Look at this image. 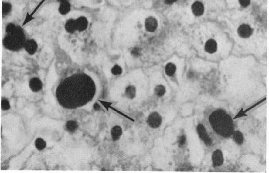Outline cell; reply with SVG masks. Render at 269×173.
Listing matches in <instances>:
<instances>
[{
  "mask_svg": "<svg viewBox=\"0 0 269 173\" xmlns=\"http://www.w3.org/2000/svg\"><path fill=\"white\" fill-rule=\"evenodd\" d=\"M96 92L93 80L84 73L69 76L60 83L56 90L59 104L67 109L82 107L92 100Z\"/></svg>",
  "mask_w": 269,
  "mask_h": 173,
  "instance_id": "6da1fadb",
  "label": "cell"
},
{
  "mask_svg": "<svg viewBox=\"0 0 269 173\" xmlns=\"http://www.w3.org/2000/svg\"><path fill=\"white\" fill-rule=\"evenodd\" d=\"M213 130L219 135L228 138L234 133V126L231 117L223 110L214 111L209 116Z\"/></svg>",
  "mask_w": 269,
  "mask_h": 173,
  "instance_id": "7a4b0ae2",
  "label": "cell"
},
{
  "mask_svg": "<svg viewBox=\"0 0 269 173\" xmlns=\"http://www.w3.org/2000/svg\"><path fill=\"white\" fill-rule=\"evenodd\" d=\"M26 43L25 35L20 27L17 26L14 31L7 34L3 40L4 47L12 51H17L24 47Z\"/></svg>",
  "mask_w": 269,
  "mask_h": 173,
  "instance_id": "3957f363",
  "label": "cell"
},
{
  "mask_svg": "<svg viewBox=\"0 0 269 173\" xmlns=\"http://www.w3.org/2000/svg\"><path fill=\"white\" fill-rule=\"evenodd\" d=\"M162 121V117L160 114L157 112H153L148 117L147 122L148 125L151 128H157L161 126Z\"/></svg>",
  "mask_w": 269,
  "mask_h": 173,
  "instance_id": "277c9868",
  "label": "cell"
},
{
  "mask_svg": "<svg viewBox=\"0 0 269 173\" xmlns=\"http://www.w3.org/2000/svg\"><path fill=\"white\" fill-rule=\"evenodd\" d=\"M197 129L199 137L203 141L204 143L208 146H210L212 145V140L206 132V129L204 128L203 125L199 123L198 125Z\"/></svg>",
  "mask_w": 269,
  "mask_h": 173,
  "instance_id": "5b68a950",
  "label": "cell"
},
{
  "mask_svg": "<svg viewBox=\"0 0 269 173\" xmlns=\"http://www.w3.org/2000/svg\"><path fill=\"white\" fill-rule=\"evenodd\" d=\"M238 33L241 38H249L253 34V29L250 25L243 24L238 28Z\"/></svg>",
  "mask_w": 269,
  "mask_h": 173,
  "instance_id": "8992f818",
  "label": "cell"
},
{
  "mask_svg": "<svg viewBox=\"0 0 269 173\" xmlns=\"http://www.w3.org/2000/svg\"><path fill=\"white\" fill-rule=\"evenodd\" d=\"M29 86L32 91L38 92L42 89L43 84L40 79L38 78H33L29 81Z\"/></svg>",
  "mask_w": 269,
  "mask_h": 173,
  "instance_id": "52a82bcc",
  "label": "cell"
},
{
  "mask_svg": "<svg viewBox=\"0 0 269 173\" xmlns=\"http://www.w3.org/2000/svg\"><path fill=\"white\" fill-rule=\"evenodd\" d=\"M24 48L29 54L33 55L37 51L38 44L35 40L29 39L26 41Z\"/></svg>",
  "mask_w": 269,
  "mask_h": 173,
  "instance_id": "ba28073f",
  "label": "cell"
},
{
  "mask_svg": "<svg viewBox=\"0 0 269 173\" xmlns=\"http://www.w3.org/2000/svg\"><path fill=\"white\" fill-rule=\"evenodd\" d=\"M145 25L147 31L153 32L157 28L158 22L155 18L153 17H149L146 19Z\"/></svg>",
  "mask_w": 269,
  "mask_h": 173,
  "instance_id": "9c48e42d",
  "label": "cell"
},
{
  "mask_svg": "<svg viewBox=\"0 0 269 173\" xmlns=\"http://www.w3.org/2000/svg\"><path fill=\"white\" fill-rule=\"evenodd\" d=\"M212 161H213V166L214 167H219L222 165L224 162V158L222 152L220 150H216L213 153L212 155Z\"/></svg>",
  "mask_w": 269,
  "mask_h": 173,
  "instance_id": "30bf717a",
  "label": "cell"
},
{
  "mask_svg": "<svg viewBox=\"0 0 269 173\" xmlns=\"http://www.w3.org/2000/svg\"><path fill=\"white\" fill-rule=\"evenodd\" d=\"M76 25L77 27V31L82 32L85 31L87 28L88 26V19L84 16H81L76 19Z\"/></svg>",
  "mask_w": 269,
  "mask_h": 173,
  "instance_id": "8fae6325",
  "label": "cell"
},
{
  "mask_svg": "<svg viewBox=\"0 0 269 173\" xmlns=\"http://www.w3.org/2000/svg\"><path fill=\"white\" fill-rule=\"evenodd\" d=\"M192 10L195 16H202L204 13L203 5L200 1H196L192 5Z\"/></svg>",
  "mask_w": 269,
  "mask_h": 173,
  "instance_id": "7c38bea8",
  "label": "cell"
},
{
  "mask_svg": "<svg viewBox=\"0 0 269 173\" xmlns=\"http://www.w3.org/2000/svg\"><path fill=\"white\" fill-rule=\"evenodd\" d=\"M205 50L209 53H215L217 50V43L214 39H209L206 42L205 44Z\"/></svg>",
  "mask_w": 269,
  "mask_h": 173,
  "instance_id": "4fadbf2b",
  "label": "cell"
},
{
  "mask_svg": "<svg viewBox=\"0 0 269 173\" xmlns=\"http://www.w3.org/2000/svg\"><path fill=\"white\" fill-rule=\"evenodd\" d=\"M122 134V128L120 126H114L111 130V135L114 141H117L120 139Z\"/></svg>",
  "mask_w": 269,
  "mask_h": 173,
  "instance_id": "5bb4252c",
  "label": "cell"
},
{
  "mask_svg": "<svg viewBox=\"0 0 269 173\" xmlns=\"http://www.w3.org/2000/svg\"><path fill=\"white\" fill-rule=\"evenodd\" d=\"M59 12L62 15H66L70 11V5L68 1H63L60 2V6L58 8Z\"/></svg>",
  "mask_w": 269,
  "mask_h": 173,
  "instance_id": "9a60e30c",
  "label": "cell"
},
{
  "mask_svg": "<svg viewBox=\"0 0 269 173\" xmlns=\"http://www.w3.org/2000/svg\"><path fill=\"white\" fill-rule=\"evenodd\" d=\"M65 28L66 32L69 33H74L76 31H77L75 19H70L68 20L65 25Z\"/></svg>",
  "mask_w": 269,
  "mask_h": 173,
  "instance_id": "2e32d148",
  "label": "cell"
},
{
  "mask_svg": "<svg viewBox=\"0 0 269 173\" xmlns=\"http://www.w3.org/2000/svg\"><path fill=\"white\" fill-rule=\"evenodd\" d=\"M65 128H66V131L67 132L73 133L75 132V131L78 129V125L75 121L70 120L66 123Z\"/></svg>",
  "mask_w": 269,
  "mask_h": 173,
  "instance_id": "e0dca14e",
  "label": "cell"
},
{
  "mask_svg": "<svg viewBox=\"0 0 269 173\" xmlns=\"http://www.w3.org/2000/svg\"><path fill=\"white\" fill-rule=\"evenodd\" d=\"M136 94V89L134 86L129 85L125 89L126 97L129 99H133Z\"/></svg>",
  "mask_w": 269,
  "mask_h": 173,
  "instance_id": "ac0fdd59",
  "label": "cell"
},
{
  "mask_svg": "<svg viewBox=\"0 0 269 173\" xmlns=\"http://www.w3.org/2000/svg\"><path fill=\"white\" fill-rule=\"evenodd\" d=\"M176 66L172 63H168L165 67L166 74L169 76L173 75L176 71Z\"/></svg>",
  "mask_w": 269,
  "mask_h": 173,
  "instance_id": "d6986e66",
  "label": "cell"
},
{
  "mask_svg": "<svg viewBox=\"0 0 269 173\" xmlns=\"http://www.w3.org/2000/svg\"><path fill=\"white\" fill-rule=\"evenodd\" d=\"M12 10V5L9 2H3L2 5V14L3 17L9 14Z\"/></svg>",
  "mask_w": 269,
  "mask_h": 173,
  "instance_id": "ffe728a7",
  "label": "cell"
},
{
  "mask_svg": "<svg viewBox=\"0 0 269 173\" xmlns=\"http://www.w3.org/2000/svg\"><path fill=\"white\" fill-rule=\"evenodd\" d=\"M47 144L46 141L43 139L38 138L35 141V147L39 151H42L46 147Z\"/></svg>",
  "mask_w": 269,
  "mask_h": 173,
  "instance_id": "44dd1931",
  "label": "cell"
},
{
  "mask_svg": "<svg viewBox=\"0 0 269 173\" xmlns=\"http://www.w3.org/2000/svg\"><path fill=\"white\" fill-rule=\"evenodd\" d=\"M233 139H234L235 142H236L238 145L243 144V141H244V137H243V135H242V133L239 131H237V132L233 133Z\"/></svg>",
  "mask_w": 269,
  "mask_h": 173,
  "instance_id": "7402d4cb",
  "label": "cell"
},
{
  "mask_svg": "<svg viewBox=\"0 0 269 173\" xmlns=\"http://www.w3.org/2000/svg\"><path fill=\"white\" fill-rule=\"evenodd\" d=\"M166 88L162 85H157L155 88V93L158 97L163 96L166 93Z\"/></svg>",
  "mask_w": 269,
  "mask_h": 173,
  "instance_id": "603a6c76",
  "label": "cell"
},
{
  "mask_svg": "<svg viewBox=\"0 0 269 173\" xmlns=\"http://www.w3.org/2000/svg\"><path fill=\"white\" fill-rule=\"evenodd\" d=\"M10 108L9 101L6 98H2L1 100V109L3 111H7Z\"/></svg>",
  "mask_w": 269,
  "mask_h": 173,
  "instance_id": "cb8c5ba5",
  "label": "cell"
},
{
  "mask_svg": "<svg viewBox=\"0 0 269 173\" xmlns=\"http://www.w3.org/2000/svg\"><path fill=\"white\" fill-rule=\"evenodd\" d=\"M111 72L114 75H119L122 74V69L121 66H119L117 64H116L112 68Z\"/></svg>",
  "mask_w": 269,
  "mask_h": 173,
  "instance_id": "d4e9b609",
  "label": "cell"
},
{
  "mask_svg": "<svg viewBox=\"0 0 269 173\" xmlns=\"http://www.w3.org/2000/svg\"><path fill=\"white\" fill-rule=\"evenodd\" d=\"M17 26L15 25L13 23H9L8 25L6 26V32L7 34L10 33L13 31H14L16 28Z\"/></svg>",
  "mask_w": 269,
  "mask_h": 173,
  "instance_id": "484cf974",
  "label": "cell"
},
{
  "mask_svg": "<svg viewBox=\"0 0 269 173\" xmlns=\"http://www.w3.org/2000/svg\"><path fill=\"white\" fill-rule=\"evenodd\" d=\"M179 147H183L186 143V137L184 135H182L179 137Z\"/></svg>",
  "mask_w": 269,
  "mask_h": 173,
  "instance_id": "4316f807",
  "label": "cell"
},
{
  "mask_svg": "<svg viewBox=\"0 0 269 173\" xmlns=\"http://www.w3.org/2000/svg\"><path fill=\"white\" fill-rule=\"evenodd\" d=\"M132 55L135 57H138L140 54V51L138 48H134L131 51Z\"/></svg>",
  "mask_w": 269,
  "mask_h": 173,
  "instance_id": "83f0119b",
  "label": "cell"
},
{
  "mask_svg": "<svg viewBox=\"0 0 269 173\" xmlns=\"http://www.w3.org/2000/svg\"><path fill=\"white\" fill-rule=\"evenodd\" d=\"M239 2L242 6L246 7L250 3V0H239Z\"/></svg>",
  "mask_w": 269,
  "mask_h": 173,
  "instance_id": "f1b7e54d",
  "label": "cell"
},
{
  "mask_svg": "<svg viewBox=\"0 0 269 173\" xmlns=\"http://www.w3.org/2000/svg\"><path fill=\"white\" fill-rule=\"evenodd\" d=\"M35 19V18H33V17H32V16H31V15H29V14H27V16H26V17L25 20V21L23 22V25H25L26 24H27V23H28L29 22H30L32 20H33V19Z\"/></svg>",
  "mask_w": 269,
  "mask_h": 173,
  "instance_id": "f546056e",
  "label": "cell"
},
{
  "mask_svg": "<svg viewBox=\"0 0 269 173\" xmlns=\"http://www.w3.org/2000/svg\"><path fill=\"white\" fill-rule=\"evenodd\" d=\"M94 110L95 111H100L101 110V108L100 107V105L97 103H95L94 105Z\"/></svg>",
  "mask_w": 269,
  "mask_h": 173,
  "instance_id": "4dcf8cb0",
  "label": "cell"
},
{
  "mask_svg": "<svg viewBox=\"0 0 269 173\" xmlns=\"http://www.w3.org/2000/svg\"><path fill=\"white\" fill-rule=\"evenodd\" d=\"M177 1H178V0H165V3L166 4L169 5V4H172V3L175 2Z\"/></svg>",
  "mask_w": 269,
  "mask_h": 173,
  "instance_id": "1f68e13d",
  "label": "cell"
},
{
  "mask_svg": "<svg viewBox=\"0 0 269 173\" xmlns=\"http://www.w3.org/2000/svg\"><path fill=\"white\" fill-rule=\"evenodd\" d=\"M60 1V2H62V1H68V0H59Z\"/></svg>",
  "mask_w": 269,
  "mask_h": 173,
  "instance_id": "d6a6232c",
  "label": "cell"
}]
</instances>
